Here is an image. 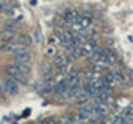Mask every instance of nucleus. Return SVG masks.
<instances>
[{
	"mask_svg": "<svg viewBox=\"0 0 133 124\" xmlns=\"http://www.w3.org/2000/svg\"><path fill=\"white\" fill-rule=\"evenodd\" d=\"M57 124H70V122H66V119H60V121H57Z\"/></svg>",
	"mask_w": 133,
	"mask_h": 124,
	"instance_id": "11",
	"label": "nucleus"
},
{
	"mask_svg": "<svg viewBox=\"0 0 133 124\" xmlns=\"http://www.w3.org/2000/svg\"><path fill=\"white\" fill-rule=\"evenodd\" d=\"M2 84H3V91H5L8 96H17V94H18V91H20V83L15 81L14 78L7 76L5 80L2 81Z\"/></svg>",
	"mask_w": 133,
	"mask_h": 124,
	"instance_id": "5",
	"label": "nucleus"
},
{
	"mask_svg": "<svg viewBox=\"0 0 133 124\" xmlns=\"http://www.w3.org/2000/svg\"><path fill=\"white\" fill-rule=\"evenodd\" d=\"M68 89H70V84H68V81H66V76H63V78H60V80H57L55 86H53V96L65 99Z\"/></svg>",
	"mask_w": 133,
	"mask_h": 124,
	"instance_id": "3",
	"label": "nucleus"
},
{
	"mask_svg": "<svg viewBox=\"0 0 133 124\" xmlns=\"http://www.w3.org/2000/svg\"><path fill=\"white\" fill-rule=\"evenodd\" d=\"M32 43V38L28 35H17V40H15V47H23L27 48V45Z\"/></svg>",
	"mask_w": 133,
	"mask_h": 124,
	"instance_id": "8",
	"label": "nucleus"
},
{
	"mask_svg": "<svg viewBox=\"0 0 133 124\" xmlns=\"http://www.w3.org/2000/svg\"><path fill=\"white\" fill-rule=\"evenodd\" d=\"M14 60L15 63H23V65H30L32 61V53L23 47H17L14 51Z\"/></svg>",
	"mask_w": 133,
	"mask_h": 124,
	"instance_id": "4",
	"label": "nucleus"
},
{
	"mask_svg": "<svg viewBox=\"0 0 133 124\" xmlns=\"http://www.w3.org/2000/svg\"><path fill=\"white\" fill-rule=\"evenodd\" d=\"M77 10H73V8H66V10L63 12V22L66 23V27H73L75 23H77V18H78Z\"/></svg>",
	"mask_w": 133,
	"mask_h": 124,
	"instance_id": "7",
	"label": "nucleus"
},
{
	"mask_svg": "<svg viewBox=\"0 0 133 124\" xmlns=\"http://www.w3.org/2000/svg\"><path fill=\"white\" fill-rule=\"evenodd\" d=\"M73 58L68 55V53H65V55H57L53 58V66L58 69V71H66V69H70V66L73 65Z\"/></svg>",
	"mask_w": 133,
	"mask_h": 124,
	"instance_id": "1",
	"label": "nucleus"
},
{
	"mask_svg": "<svg viewBox=\"0 0 133 124\" xmlns=\"http://www.w3.org/2000/svg\"><path fill=\"white\" fill-rule=\"evenodd\" d=\"M20 27V23H18V20H8V22L3 25V30H7V32H12V33H15V30Z\"/></svg>",
	"mask_w": 133,
	"mask_h": 124,
	"instance_id": "9",
	"label": "nucleus"
},
{
	"mask_svg": "<svg viewBox=\"0 0 133 124\" xmlns=\"http://www.w3.org/2000/svg\"><path fill=\"white\" fill-rule=\"evenodd\" d=\"M5 73H7V76H10V78H14L15 81H18L20 84H23V83H27V74H25L22 69L18 68V65L17 63H10L5 68Z\"/></svg>",
	"mask_w": 133,
	"mask_h": 124,
	"instance_id": "2",
	"label": "nucleus"
},
{
	"mask_svg": "<svg viewBox=\"0 0 133 124\" xmlns=\"http://www.w3.org/2000/svg\"><path fill=\"white\" fill-rule=\"evenodd\" d=\"M10 8H8V5H7V0H0V13L2 12H8Z\"/></svg>",
	"mask_w": 133,
	"mask_h": 124,
	"instance_id": "10",
	"label": "nucleus"
},
{
	"mask_svg": "<svg viewBox=\"0 0 133 124\" xmlns=\"http://www.w3.org/2000/svg\"><path fill=\"white\" fill-rule=\"evenodd\" d=\"M91 23H93V18H91L90 13H80L78 18H77V23H75L72 28H75V30H78V32H83V30H88L91 27Z\"/></svg>",
	"mask_w": 133,
	"mask_h": 124,
	"instance_id": "6",
	"label": "nucleus"
}]
</instances>
